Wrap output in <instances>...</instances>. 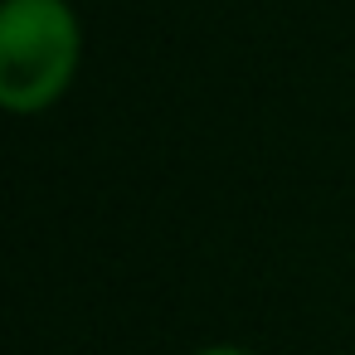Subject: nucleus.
Listing matches in <instances>:
<instances>
[{
  "label": "nucleus",
  "instance_id": "f03ea898",
  "mask_svg": "<svg viewBox=\"0 0 355 355\" xmlns=\"http://www.w3.org/2000/svg\"><path fill=\"white\" fill-rule=\"evenodd\" d=\"M200 355H248V350H234V345H219V350H200Z\"/></svg>",
  "mask_w": 355,
  "mask_h": 355
},
{
  "label": "nucleus",
  "instance_id": "f257e3e1",
  "mask_svg": "<svg viewBox=\"0 0 355 355\" xmlns=\"http://www.w3.org/2000/svg\"><path fill=\"white\" fill-rule=\"evenodd\" d=\"M78 69V20L64 0H10L0 15V103L49 107Z\"/></svg>",
  "mask_w": 355,
  "mask_h": 355
}]
</instances>
